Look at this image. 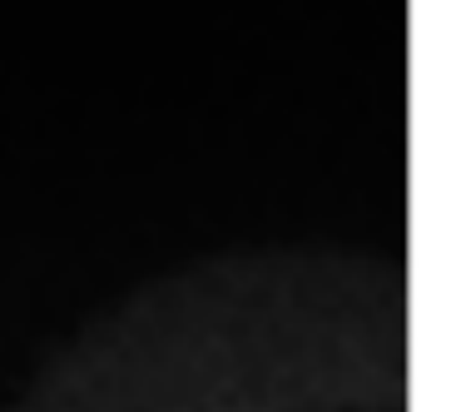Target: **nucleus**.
I'll list each match as a JSON object with an SVG mask.
<instances>
[{"mask_svg": "<svg viewBox=\"0 0 461 412\" xmlns=\"http://www.w3.org/2000/svg\"><path fill=\"white\" fill-rule=\"evenodd\" d=\"M85 412H402L397 372H253L223 382H184V388H104L80 402Z\"/></svg>", "mask_w": 461, "mask_h": 412, "instance_id": "f257e3e1", "label": "nucleus"}]
</instances>
